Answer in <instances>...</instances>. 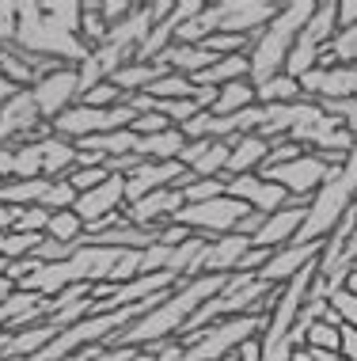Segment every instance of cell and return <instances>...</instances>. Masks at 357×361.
I'll return each mask as SVG.
<instances>
[{
    "label": "cell",
    "instance_id": "1",
    "mask_svg": "<svg viewBox=\"0 0 357 361\" xmlns=\"http://www.w3.org/2000/svg\"><path fill=\"white\" fill-rule=\"evenodd\" d=\"M228 278L225 274H201L194 281H179L175 289L168 293V300L156 305L152 312H144L137 324H130L122 331V335H111L103 346H156V343H168V338H175L182 324H187L194 312L206 305V300H213L217 293H225Z\"/></svg>",
    "mask_w": 357,
    "mask_h": 361
},
{
    "label": "cell",
    "instance_id": "2",
    "mask_svg": "<svg viewBox=\"0 0 357 361\" xmlns=\"http://www.w3.org/2000/svg\"><path fill=\"white\" fill-rule=\"evenodd\" d=\"M312 12H315L312 0H293V4H282V12L270 19L266 31L255 35V42H251V50H247L251 84H255V87L285 73V57H289V50H293L296 35L304 31V23L312 19Z\"/></svg>",
    "mask_w": 357,
    "mask_h": 361
},
{
    "label": "cell",
    "instance_id": "3",
    "mask_svg": "<svg viewBox=\"0 0 357 361\" xmlns=\"http://www.w3.org/2000/svg\"><path fill=\"white\" fill-rule=\"evenodd\" d=\"M15 50L31 54V57H50L61 65H80L92 54V46L80 35H69L42 12V4H15Z\"/></svg>",
    "mask_w": 357,
    "mask_h": 361
},
{
    "label": "cell",
    "instance_id": "4",
    "mask_svg": "<svg viewBox=\"0 0 357 361\" xmlns=\"http://www.w3.org/2000/svg\"><path fill=\"white\" fill-rule=\"evenodd\" d=\"M339 171H342V168H331V164H327L323 156L304 152V156H296V160L282 164V168L258 171V179L277 183V187H282L289 198H315V194H320Z\"/></svg>",
    "mask_w": 357,
    "mask_h": 361
},
{
    "label": "cell",
    "instance_id": "5",
    "mask_svg": "<svg viewBox=\"0 0 357 361\" xmlns=\"http://www.w3.org/2000/svg\"><path fill=\"white\" fill-rule=\"evenodd\" d=\"M247 213L244 202L236 198H213V202H198V206H182L175 213V224L190 232V236H201V240H220L228 232H236L239 217Z\"/></svg>",
    "mask_w": 357,
    "mask_h": 361
},
{
    "label": "cell",
    "instance_id": "6",
    "mask_svg": "<svg viewBox=\"0 0 357 361\" xmlns=\"http://www.w3.org/2000/svg\"><path fill=\"white\" fill-rule=\"evenodd\" d=\"M31 95H35V103H38L42 122L61 118L69 106L80 103V76H76V65H57L54 73H46L42 80L31 87Z\"/></svg>",
    "mask_w": 357,
    "mask_h": 361
},
{
    "label": "cell",
    "instance_id": "7",
    "mask_svg": "<svg viewBox=\"0 0 357 361\" xmlns=\"http://www.w3.org/2000/svg\"><path fill=\"white\" fill-rule=\"evenodd\" d=\"M217 12H220L217 31L255 38L270 27V19L282 12V4H270V0H220Z\"/></svg>",
    "mask_w": 357,
    "mask_h": 361
},
{
    "label": "cell",
    "instance_id": "8",
    "mask_svg": "<svg viewBox=\"0 0 357 361\" xmlns=\"http://www.w3.org/2000/svg\"><path fill=\"white\" fill-rule=\"evenodd\" d=\"M247 251H251V240L236 236V232H228V236H220V240H206V247H201L194 270H190V281L201 278V274H225V278H232L236 270H239V259H244Z\"/></svg>",
    "mask_w": 357,
    "mask_h": 361
},
{
    "label": "cell",
    "instance_id": "9",
    "mask_svg": "<svg viewBox=\"0 0 357 361\" xmlns=\"http://www.w3.org/2000/svg\"><path fill=\"white\" fill-rule=\"evenodd\" d=\"M225 194L236 202H244L247 209L255 213H277L289 206V194L270 179H258V175H236V179H225Z\"/></svg>",
    "mask_w": 357,
    "mask_h": 361
},
{
    "label": "cell",
    "instance_id": "10",
    "mask_svg": "<svg viewBox=\"0 0 357 361\" xmlns=\"http://www.w3.org/2000/svg\"><path fill=\"white\" fill-rule=\"evenodd\" d=\"M323 243L327 240H315V243H289V247H277L270 251V262L263 270H258V281H266V286H285L289 278H296L308 262H315L323 255Z\"/></svg>",
    "mask_w": 357,
    "mask_h": 361
},
{
    "label": "cell",
    "instance_id": "11",
    "mask_svg": "<svg viewBox=\"0 0 357 361\" xmlns=\"http://www.w3.org/2000/svg\"><path fill=\"white\" fill-rule=\"evenodd\" d=\"M182 206H187L182 190L168 187V190H152V194H144L141 202L125 206V217H130V224H137V228H160V224L175 221V213Z\"/></svg>",
    "mask_w": 357,
    "mask_h": 361
},
{
    "label": "cell",
    "instance_id": "12",
    "mask_svg": "<svg viewBox=\"0 0 357 361\" xmlns=\"http://www.w3.org/2000/svg\"><path fill=\"white\" fill-rule=\"evenodd\" d=\"M38 126H42V114H38L31 87H19L12 99L0 106V133H4L8 145H19L27 133H35Z\"/></svg>",
    "mask_w": 357,
    "mask_h": 361
},
{
    "label": "cell",
    "instance_id": "13",
    "mask_svg": "<svg viewBox=\"0 0 357 361\" xmlns=\"http://www.w3.org/2000/svg\"><path fill=\"white\" fill-rule=\"evenodd\" d=\"M73 209H76V217L84 221V228L95 221H103V217H111V213H122L125 209V175H111L103 187L80 194Z\"/></svg>",
    "mask_w": 357,
    "mask_h": 361
},
{
    "label": "cell",
    "instance_id": "14",
    "mask_svg": "<svg viewBox=\"0 0 357 361\" xmlns=\"http://www.w3.org/2000/svg\"><path fill=\"white\" fill-rule=\"evenodd\" d=\"M308 206H312V198H304L301 206H285V209L270 213L266 224H263V232L251 240V247H266V251L289 247V243L296 240V232H301L304 217H308Z\"/></svg>",
    "mask_w": 357,
    "mask_h": 361
},
{
    "label": "cell",
    "instance_id": "15",
    "mask_svg": "<svg viewBox=\"0 0 357 361\" xmlns=\"http://www.w3.org/2000/svg\"><path fill=\"white\" fill-rule=\"evenodd\" d=\"M168 76V69H163L160 61H152V65H144V61H125L118 73H111V84L118 87V92L130 99V95H141V92H149L156 80H163Z\"/></svg>",
    "mask_w": 357,
    "mask_h": 361
},
{
    "label": "cell",
    "instance_id": "16",
    "mask_svg": "<svg viewBox=\"0 0 357 361\" xmlns=\"http://www.w3.org/2000/svg\"><path fill=\"white\" fill-rule=\"evenodd\" d=\"M187 149V137H182L179 126H171V130L163 133H152V137H137V149L133 156L144 164H168V160H179V152Z\"/></svg>",
    "mask_w": 357,
    "mask_h": 361
},
{
    "label": "cell",
    "instance_id": "17",
    "mask_svg": "<svg viewBox=\"0 0 357 361\" xmlns=\"http://www.w3.org/2000/svg\"><path fill=\"white\" fill-rule=\"evenodd\" d=\"M266 156H270V141H263V137H239V141H232L225 179H236V175H255L266 164Z\"/></svg>",
    "mask_w": 357,
    "mask_h": 361
},
{
    "label": "cell",
    "instance_id": "18",
    "mask_svg": "<svg viewBox=\"0 0 357 361\" xmlns=\"http://www.w3.org/2000/svg\"><path fill=\"white\" fill-rule=\"evenodd\" d=\"M198 87H225V84H236V80H251V61L247 54H232V57H217L213 65H209L206 73L190 76Z\"/></svg>",
    "mask_w": 357,
    "mask_h": 361
},
{
    "label": "cell",
    "instance_id": "19",
    "mask_svg": "<svg viewBox=\"0 0 357 361\" xmlns=\"http://www.w3.org/2000/svg\"><path fill=\"white\" fill-rule=\"evenodd\" d=\"M247 106H255V84L236 80V84L217 87V99L209 106V114H213V118H228V114H239V111H247Z\"/></svg>",
    "mask_w": 357,
    "mask_h": 361
},
{
    "label": "cell",
    "instance_id": "20",
    "mask_svg": "<svg viewBox=\"0 0 357 361\" xmlns=\"http://www.w3.org/2000/svg\"><path fill=\"white\" fill-rule=\"evenodd\" d=\"M50 187V179H12V183H0V206H42V194Z\"/></svg>",
    "mask_w": 357,
    "mask_h": 361
},
{
    "label": "cell",
    "instance_id": "21",
    "mask_svg": "<svg viewBox=\"0 0 357 361\" xmlns=\"http://www.w3.org/2000/svg\"><path fill=\"white\" fill-rule=\"evenodd\" d=\"M304 38H312L315 46H327L334 35H339V0H323V4H315L312 19L304 23Z\"/></svg>",
    "mask_w": 357,
    "mask_h": 361
},
{
    "label": "cell",
    "instance_id": "22",
    "mask_svg": "<svg viewBox=\"0 0 357 361\" xmlns=\"http://www.w3.org/2000/svg\"><path fill=\"white\" fill-rule=\"evenodd\" d=\"M301 99H304L301 80H293L285 73L255 87V103H263V106H285V103H301Z\"/></svg>",
    "mask_w": 357,
    "mask_h": 361
},
{
    "label": "cell",
    "instance_id": "23",
    "mask_svg": "<svg viewBox=\"0 0 357 361\" xmlns=\"http://www.w3.org/2000/svg\"><path fill=\"white\" fill-rule=\"evenodd\" d=\"M320 57H323V46H315L312 38L296 35L293 50H289V57H285V76H293V80H301L304 73L320 69Z\"/></svg>",
    "mask_w": 357,
    "mask_h": 361
},
{
    "label": "cell",
    "instance_id": "24",
    "mask_svg": "<svg viewBox=\"0 0 357 361\" xmlns=\"http://www.w3.org/2000/svg\"><path fill=\"white\" fill-rule=\"evenodd\" d=\"M46 236L57 240V243H76V240L84 236V221L76 217V209H57V213H50Z\"/></svg>",
    "mask_w": 357,
    "mask_h": 361
},
{
    "label": "cell",
    "instance_id": "25",
    "mask_svg": "<svg viewBox=\"0 0 357 361\" xmlns=\"http://www.w3.org/2000/svg\"><path fill=\"white\" fill-rule=\"evenodd\" d=\"M152 111L163 114L171 126H179V130H182V126L194 118V114H201L206 106H201L198 99H152Z\"/></svg>",
    "mask_w": 357,
    "mask_h": 361
},
{
    "label": "cell",
    "instance_id": "26",
    "mask_svg": "<svg viewBox=\"0 0 357 361\" xmlns=\"http://www.w3.org/2000/svg\"><path fill=\"white\" fill-rule=\"evenodd\" d=\"M46 236H31V232H8L4 236V262H15V259H35L38 243Z\"/></svg>",
    "mask_w": 357,
    "mask_h": 361
},
{
    "label": "cell",
    "instance_id": "27",
    "mask_svg": "<svg viewBox=\"0 0 357 361\" xmlns=\"http://www.w3.org/2000/svg\"><path fill=\"white\" fill-rule=\"evenodd\" d=\"M182 198H187V206L225 198V179H190L187 187H182Z\"/></svg>",
    "mask_w": 357,
    "mask_h": 361
},
{
    "label": "cell",
    "instance_id": "28",
    "mask_svg": "<svg viewBox=\"0 0 357 361\" xmlns=\"http://www.w3.org/2000/svg\"><path fill=\"white\" fill-rule=\"evenodd\" d=\"M76 198H80V194L73 190L69 179H54L50 187H46V194H42V206L50 209V213H57V209H73Z\"/></svg>",
    "mask_w": 357,
    "mask_h": 361
},
{
    "label": "cell",
    "instance_id": "29",
    "mask_svg": "<svg viewBox=\"0 0 357 361\" xmlns=\"http://www.w3.org/2000/svg\"><path fill=\"white\" fill-rule=\"evenodd\" d=\"M339 343H342V335H339V327L334 324H312L308 327V335H304V346L308 350H331V354H339Z\"/></svg>",
    "mask_w": 357,
    "mask_h": 361
},
{
    "label": "cell",
    "instance_id": "30",
    "mask_svg": "<svg viewBox=\"0 0 357 361\" xmlns=\"http://www.w3.org/2000/svg\"><path fill=\"white\" fill-rule=\"evenodd\" d=\"M42 12L54 19L61 31L80 35V19H84V4H42Z\"/></svg>",
    "mask_w": 357,
    "mask_h": 361
},
{
    "label": "cell",
    "instance_id": "31",
    "mask_svg": "<svg viewBox=\"0 0 357 361\" xmlns=\"http://www.w3.org/2000/svg\"><path fill=\"white\" fill-rule=\"evenodd\" d=\"M107 31H111V27L103 23L99 4H84V19H80V38H84V42H88L92 50H95V46H99L103 38H107Z\"/></svg>",
    "mask_w": 357,
    "mask_h": 361
},
{
    "label": "cell",
    "instance_id": "32",
    "mask_svg": "<svg viewBox=\"0 0 357 361\" xmlns=\"http://www.w3.org/2000/svg\"><path fill=\"white\" fill-rule=\"evenodd\" d=\"M111 175H114V171L107 168V164H103V168H73V171H69V183H73L76 194H88V190H95V187H103Z\"/></svg>",
    "mask_w": 357,
    "mask_h": 361
},
{
    "label": "cell",
    "instance_id": "33",
    "mask_svg": "<svg viewBox=\"0 0 357 361\" xmlns=\"http://www.w3.org/2000/svg\"><path fill=\"white\" fill-rule=\"evenodd\" d=\"M171 251L175 247H168V243H152V247H144L141 251V274H171Z\"/></svg>",
    "mask_w": 357,
    "mask_h": 361
},
{
    "label": "cell",
    "instance_id": "34",
    "mask_svg": "<svg viewBox=\"0 0 357 361\" xmlns=\"http://www.w3.org/2000/svg\"><path fill=\"white\" fill-rule=\"evenodd\" d=\"M320 106H323L327 118H334L339 126H346V130L357 137V99H327Z\"/></svg>",
    "mask_w": 357,
    "mask_h": 361
},
{
    "label": "cell",
    "instance_id": "35",
    "mask_svg": "<svg viewBox=\"0 0 357 361\" xmlns=\"http://www.w3.org/2000/svg\"><path fill=\"white\" fill-rule=\"evenodd\" d=\"M46 224H50V209L46 206H27L19 209V221L12 232H31V236H46Z\"/></svg>",
    "mask_w": 357,
    "mask_h": 361
},
{
    "label": "cell",
    "instance_id": "36",
    "mask_svg": "<svg viewBox=\"0 0 357 361\" xmlns=\"http://www.w3.org/2000/svg\"><path fill=\"white\" fill-rule=\"evenodd\" d=\"M133 278H141V251H122L107 286H125V281H133Z\"/></svg>",
    "mask_w": 357,
    "mask_h": 361
},
{
    "label": "cell",
    "instance_id": "37",
    "mask_svg": "<svg viewBox=\"0 0 357 361\" xmlns=\"http://www.w3.org/2000/svg\"><path fill=\"white\" fill-rule=\"evenodd\" d=\"M331 308L342 316V324H350V327H357V293H350V289H339V293H331Z\"/></svg>",
    "mask_w": 357,
    "mask_h": 361
},
{
    "label": "cell",
    "instance_id": "38",
    "mask_svg": "<svg viewBox=\"0 0 357 361\" xmlns=\"http://www.w3.org/2000/svg\"><path fill=\"white\" fill-rule=\"evenodd\" d=\"M137 137H152V133H163V130H171V122L163 118V114H156V111H144V114H137V122L130 126Z\"/></svg>",
    "mask_w": 357,
    "mask_h": 361
},
{
    "label": "cell",
    "instance_id": "39",
    "mask_svg": "<svg viewBox=\"0 0 357 361\" xmlns=\"http://www.w3.org/2000/svg\"><path fill=\"white\" fill-rule=\"evenodd\" d=\"M15 31H19L15 4H0V46H15Z\"/></svg>",
    "mask_w": 357,
    "mask_h": 361
},
{
    "label": "cell",
    "instance_id": "40",
    "mask_svg": "<svg viewBox=\"0 0 357 361\" xmlns=\"http://www.w3.org/2000/svg\"><path fill=\"white\" fill-rule=\"evenodd\" d=\"M263 224H266V213H255V209H247L244 217H239V224H236V236H244V240H255L258 232H263Z\"/></svg>",
    "mask_w": 357,
    "mask_h": 361
},
{
    "label": "cell",
    "instance_id": "41",
    "mask_svg": "<svg viewBox=\"0 0 357 361\" xmlns=\"http://www.w3.org/2000/svg\"><path fill=\"white\" fill-rule=\"evenodd\" d=\"M357 23V0H339V31Z\"/></svg>",
    "mask_w": 357,
    "mask_h": 361
},
{
    "label": "cell",
    "instance_id": "42",
    "mask_svg": "<svg viewBox=\"0 0 357 361\" xmlns=\"http://www.w3.org/2000/svg\"><path fill=\"white\" fill-rule=\"evenodd\" d=\"M15 92H19V87H15L12 80H4V76H0V106H4L8 99H12V95H15Z\"/></svg>",
    "mask_w": 357,
    "mask_h": 361
},
{
    "label": "cell",
    "instance_id": "43",
    "mask_svg": "<svg viewBox=\"0 0 357 361\" xmlns=\"http://www.w3.org/2000/svg\"><path fill=\"white\" fill-rule=\"evenodd\" d=\"M12 293H15V286H12V281H8V278H4V270H0V305H4V300L12 297Z\"/></svg>",
    "mask_w": 357,
    "mask_h": 361
},
{
    "label": "cell",
    "instance_id": "44",
    "mask_svg": "<svg viewBox=\"0 0 357 361\" xmlns=\"http://www.w3.org/2000/svg\"><path fill=\"white\" fill-rule=\"evenodd\" d=\"M4 236L8 232H0V267H4Z\"/></svg>",
    "mask_w": 357,
    "mask_h": 361
},
{
    "label": "cell",
    "instance_id": "45",
    "mask_svg": "<svg viewBox=\"0 0 357 361\" xmlns=\"http://www.w3.org/2000/svg\"><path fill=\"white\" fill-rule=\"evenodd\" d=\"M0 145H8V141H4V133H0Z\"/></svg>",
    "mask_w": 357,
    "mask_h": 361
}]
</instances>
